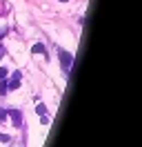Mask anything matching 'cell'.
I'll return each mask as SVG.
<instances>
[{"label":"cell","instance_id":"1","mask_svg":"<svg viewBox=\"0 0 142 147\" xmlns=\"http://www.w3.org/2000/svg\"><path fill=\"white\" fill-rule=\"evenodd\" d=\"M60 60H62L64 71H69V67H71V56H69V54H64V51H60Z\"/></svg>","mask_w":142,"mask_h":147},{"label":"cell","instance_id":"2","mask_svg":"<svg viewBox=\"0 0 142 147\" xmlns=\"http://www.w3.org/2000/svg\"><path fill=\"white\" fill-rule=\"evenodd\" d=\"M18 80H20V74H13V78H11V83H9V87H11V89H16V87H18V85H20V83H18Z\"/></svg>","mask_w":142,"mask_h":147},{"label":"cell","instance_id":"3","mask_svg":"<svg viewBox=\"0 0 142 147\" xmlns=\"http://www.w3.org/2000/svg\"><path fill=\"white\" fill-rule=\"evenodd\" d=\"M11 118H13V125H20V111H11Z\"/></svg>","mask_w":142,"mask_h":147},{"label":"cell","instance_id":"4","mask_svg":"<svg viewBox=\"0 0 142 147\" xmlns=\"http://www.w3.org/2000/svg\"><path fill=\"white\" fill-rule=\"evenodd\" d=\"M31 51H33V54H44V47L42 45H36V47H31Z\"/></svg>","mask_w":142,"mask_h":147},{"label":"cell","instance_id":"5","mask_svg":"<svg viewBox=\"0 0 142 147\" xmlns=\"http://www.w3.org/2000/svg\"><path fill=\"white\" fill-rule=\"evenodd\" d=\"M38 114H40V116H44V114H47V107H44V105H38Z\"/></svg>","mask_w":142,"mask_h":147},{"label":"cell","instance_id":"6","mask_svg":"<svg viewBox=\"0 0 142 147\" xmlns=\"http://www.w3.org/2000/svg\"><path fill=\"white\" fill-rule=\"evenodd\" d=\"M7 89H9L7 85H5V83H0V94H5V92H7Z\"/></svg>","mask_w":142,"mask_h":147},{"label":"cell","instance_id":"7","mask_svg":"<svg viewBox=\"0 0 142 147\" xmlns=\"http://www.w3.org/2000/svg\"><path fill=\"white\" fill-rule=\"evenodd\" d=\"M7 76V69H0V78H5Z\"/></svg>","mask_w":142,"mask_h":147},{"label":"cell","instance_id":"8","mask_svg":"<svg viewBox=\"0 0 142 147\" xmlns=\"http://www.w3.org/2000/svg\"><path fill=\"white\" fill-rule=\"evenodd\" d=\"M60 2H64V0H60Z\"/></svg>","mask_w":142,"mask_h":147}]
</instances>
